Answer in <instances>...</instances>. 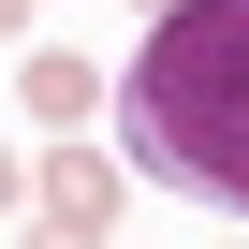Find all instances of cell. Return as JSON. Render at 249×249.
Wrapping results in <instances>:
<instances>
[{"mask_svg":"<svg viewBox=\"0 0 249 249\" xmlns=\"http://www.w3.org/2000/svg\"><path fill=\"white\" fill-rule=\"evenodd\" d=\"M132 15H176V0H132Z\"/></svg>","mask_w":249,"mask_h":249,"instance_id":"obj_7","label":"cell"},{"mask_svg":"<svg viewBox=\"0 0 249 249\" xmlns=\"http://www.w3.org/2000/svg\"><path fill=\"white\" fill-rule=\"evenodd\" d=\"M88 103H103V73H88V59H59V44H30V117H44V132H73Z\"/></svg>","mask_w":249,"mask_h":249,"instance_id":"obj_3","label":"cell"},{"mask_svg":"<svg viewBox=\"0 0 249 249\" xmlns=\"http://www.w3.org/2000/svg\"><path fill=\"white\" fill-rule=\"evenodd\" d=\"M0 205H15V147H0Z\"/></svg>","mask_w":249,"mask_h":249,"instance_id":"obj_6","label":"cell"},{"mask_svg":"<svg viewBox=\"0 0 249 249\" xmlns=\"http://www.w3.org/2000/svg\"><path fill=\"white\" fill-rule=\"evenodd\" d=\"M117 205H132V176H117L103 147H44V220H88V234H103Z\"/></svg>","mask_w":249,"mask_h":249,"instance_id":"obj_2","label":"cell"},{"mask_svg":"<svg viewBox=\"0 0 249 249\" xmlns=\"http://www.w3.org/2000/svg\"><path fill=\"white\" fill-rule=\"evenodd\" d=\"M30 249H103V234H88V220H44V234H30Z\"/></svg>","mask_w":249,"mask_h":249,"instance_id":"obj_4","label":"cell"},{"mask_svg":"<svg viewBox=\"0 0 249 249\" xmlns=\"http://www.w3.org/2000/svg\"><path fill=\"white\" fill-rule=\"evenodd\" d=\"M0 30H30V0H0Z\"/></svg>","mask_w":249,"mask_h":249,"instance_id":"obj_5","label":"cell"},{"mask_svg":"<svg viewBox=\"0 0 249 249\" xmlns=\"http://www.w3.org/2000/svg\"><path fill=\"white\" fill-rule=\"evenodd\" d=\"M117 132L191 205L249 220V0H176V15H147L132 73H117Z\"/></svg>","mask_w":249,"mask_h":249,"instance_id":"obj_1","label":"cell"}]
</instances>
